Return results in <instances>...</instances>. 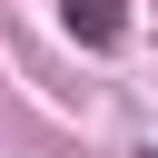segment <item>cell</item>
<instances>
[{
    "instance_id": "1",
    "label": "cell",
    "mask_w": 158,
    "mask_h": 158,
    "mask_svg": "<svg viewBox=\"0 0 158 158\" xmlns=\"http://www.w3.org/2000/svg\"><path fill=\"white\" fill-rule=\"evenodd\" d=\"M59 30H69L79 49H109V40L128 30V0H59Z\"/></svg>"
},
{
    "instance_id": "2",
    "label": "cell",
    "mask_w": 158,
    "mask_h": 158,
    "mask_svg": "<svg viewBox=\"0 0 158 158\" xmlns=\"http://www.w3.org/2000/svg\"><path fill=\"white\" fill-rule=\"evenodd\" d=\"M148 158H158V148H148Z\"/></svg>"
}]
</instances>
